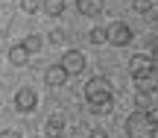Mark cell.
I'll return each instance as SVG.
<instances>
[{"mask_svg": "<svg viewBox=\"0 0 158 138\" xmlns=\"http://www.w3.org/2000/svg\"><path fill=\"white\" fill-rule=\"evenodd\" d=\"M111 82L106 80V76H94V80H88V85H85V100H88L91 106H106L111 103Z\"/></svg>", "mask_w": 158, "mask_h": 138, "instance_id": "2", "label": "cell"}, {"mask_svg": "<svg viewBox=\"0 0 158 138\" xmlns=\"http://www.w3.org/2000/svg\"><path fill=\"white\" fill-rule=\"evenodd\" d=\"M44 82L50 88H62L64 82H68V71H64L62 65H50V68L44 71Z\"/></svg>", "mask_w": 158, "mask_h": 138, "instance_id": "8", "label": "cell"}, {"mask_svg": "<svg viewBox=\"0 0 158 138\" xmlns=\"http://www.w3.org/2000/svg\"><path fill=\"white\" fill-rule=\"evenodd\" d=\"M64 127H68L64 112H53V115L47 118V123H44V132H47V138H62L64 135Z\"/></svg>", "mask_w": 158, "mask_h": 138, "instance_id": "6", "label": "cell"}, {"mask_svg": "<svg viewBox=\"0 0 158 138\" xmlns=\"http://www.w3.org/2000/svg\"><path fill=\"white\" fill-rule=\"evenodd\" d=\"M108 41H111L114 47H126V44L132 41V29H129V24L114 21L111 27H108Z\"/></svg>", "mask_w": 158, "mask_h": 138, "instance_id": "4", "label": "cell"}, {"mask_svg": "<svg viewBox=\"0 0 158 138\" xmlns=\"http://www.w3.org/2000/svg\"><path fill=\"white\" fill-rule=\"evenodd\" d=\"M149 59H152V65L158 68V44H152V53H149Z\"/></svg>", "mask_w": 158, "mask_h": 138, "instance_id": "18", "label": "cell"}, {"mask_svg": "<svg viewBox=\"0 0 158 138\" xmlns=\"http://www.w3.org/2000/svg\"><path fill=\"white\" fill-rule=\"evenodd\" d=\"M88 41H91V44H106V41H108V27H94L88 32Z\"/></svg>", "mask_w": 158, "mask_h": 138, "instance_id": "12", "label": "cell"}, {"mask_svg": "<svg viewBox=\"0 0 158 138\" xmlns=\"http://www.w3.org/2000/svg\"><path fill=\"white\" fill-rule=\"evenodd\" d=\"M152 68H155L152 59L143 56V53H138V56L129 59V71H132V76H141V74H147V71H152Z\"/></svg>", "mask_w": 158, "mask_h": 138, "instance_id": "9", "label": "cell"}, {"mask_svg": "<svg viewBox=\"0 0 158 138\" xmlns=\"http://www.w3.org/2000/svg\"><path fill=\"white\" fill-rule=\"evenodd\" d=\"M0 138H23V135L15 132V129H3V132H0Z\"/></svg>", "mask_w": 158, "mask_h": 138, "instance_id": "17", "label": "cell"}, {"mask_svg": "<svg viewBox=\"0 0 158 138\" xmlns=\"http://www.w3.org/2000/svg\"><path fill=\"white\" fill-rule=\"evenodd\" d=\"M135 9H138V12H149L152 6H149V3H135Z\"/></svg>", "mask_w": 158, "mask_h": 138, "instance_id": "19", "label": "cell"}, {"mask_svg": "<svg viewBox=\"0 0 158 138\" xmlns=\"http://www.w3.org/2000/svg\"><path fill=\"white\" fill-rule=\"evenodd\" d=\"M44 9H47V15H53V18H56V15H62V12H64V3H59V0H50Z\"/></svg>", "mask_w": 158, "mask_h": 138, "instance_id": "14", "label": "cell"}, {"mask_svg": "<svg viewBox=\"0 0 158 138\" xmlns=\"http://www.w3.org/2000/svg\"><path fill=\"white\" fill-rule=\"evenodd\" d=\"M21 9H23V12H29V15H35V12L41 9V3H35V0H23V3H21Z\"/></svg>", "mask_w": 158, "mask_h": 138, "instance_id": "15", "label": "cell"}, {"mask_svg": "<svg viewBox=\"0 0 158 138\" xmlns=\"http://www.w3.org/2000/svg\"><path fill=\"white\" fill-rule=\"evenodd\" d=\"M135 88H138V91H147V94L158 91V68L147 71V74H141V76H135Z\"/></svg>", "mask_w": 158, "mask_h": 138, "instance_id": "7", "label": "cell"}, {"mask_svg": "<svg viewBox=\"0 0 158 138\" xmlns=\"http://www.w3.org/2000/svg\"><path fill=\"white\" fill-rule=\"evenodd\" d=\"M21 44H23V50H27V53H38L41 50V35H27Z\"/></svg>", "mask_w": 158, "mask_h": 138, "instance_id": "13", "label": "cell"}, {"mask_svg": "<svg viewBox=\"0 0 158 138\" xmlns=\"http://www.w3.org/2000/svg\"><path fill=\"white\" fill-rule=\"evenodd\" d=\"M47 41H50V44H62V41H64V32H62V29H53V32L47 35Z\"/></svg>", "mask_w": 158, "mask_h": 138, "instance_id": "16", "label": "cell"}, {"mask_svg": "<svg viewBox=\"0 0 158 138\" xmlns=\"http://www.w3.org/2000/svg\"><path fill=\"white\" fill-rule=\"evenodd\" d=\"M35 106H38V94H35V88H18V94H15V109L18 112H32Z\"/></svg>", "mask_w": 158, "mask_h": 138, "instance_id": "5", "label": "cell"}, {"mask_svg": "<svg viewBox=\"0 0 158 138\" xmlns=\"http://www.w3.org/2000/svg\"><path fill=\"white\" fill-rule=\"evenodd\" d=\"M76 9L82 12V15H100V12H102V3H100V0H79Z\"/></svg>", "mask_w": 158, "mask_h": 138, "instance_id": "11", "label": "cell"}, {"mask_svg": "<svg viewBox=\"0 0 158 138\" xmlns=\"http://www.w3.org/2000/svg\"><path fill=\"white\" fill-rule=\"evenodd\" d=\"M27 59H29V53L23 50V44H15L9 50V62L15 65V68H21V65H27Z\"/></svg>", "mask_w": 158, "mask_h": 138, "instance_id": "10", "label": "cell"}, {"mask_svg": "<svg viewBox=\"0 0 158 138\" xmlns=\"http://www.w3.org/2000/svg\"><path fill=\"white\" fill-rule=\"evenodd\" d=\"M59 65L68 71V76H76V74H82V71H85V65H88V62H85V56H82L79 50H68Z\"/></svg>", "mask_w": 158, "mask_h": 138, "instance_id": "3", "label": "cell"}, {"mask_svg": "<svg viewBox=\"0 0 158 138\" xmlns=\"http://www.w3.org/2000/svg\"><path fill=\"white\" fill-rule=\"evenodd\" d=\"M155 132H158V112H132L126 118L129 138H152Z\"/></svg>", "mask_w": 158, "mask_h": 138, "instance_id": "1", "label": "cell"}]
</instances>
